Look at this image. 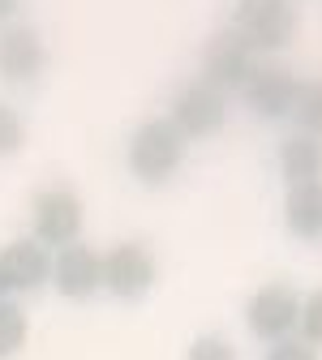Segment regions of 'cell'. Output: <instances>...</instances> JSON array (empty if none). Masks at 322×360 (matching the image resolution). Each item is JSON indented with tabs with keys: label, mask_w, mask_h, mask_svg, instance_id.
Masks as SVG:
<instances>
[{
	"label": "cell",
	"mask_w": 322,
	"mask_h": 360,
	"mask_svg": "<svg viewBox=\"0 0 322 360\" xmlns=\"http://www.w3.org/2000/svg\"><path fill=\"white\" fill-rule=\"evenodd\" d=\"M185 150L190 142L176 133V124L168 116H151L133 129V138H129V172L142 180V185H168V180L180 172V163H185Z\"/></svg>",
	"instance_id": "obj_1"
},
{
	"label": "cell",
	"mask_w": 322,
	"mask_h": 360,
	"mask_svg": "<svg viewBox=\"0 0 322 360\" xmlns=\"http://www.w3.org/2000/svg\"><path fill=\"white\" fill-rule=\"evenodd\" d=\"M228 30H233L254 56L284 52L297 39V5L292 0H241Z\"/></svg>",
	"instance_id": "obj_2"
},
{
	"label": "cell",
	"mask_w": 322,
	"mask_h": 360,
	"mask_svg": "<svg viewBox=\"0 0 322 360\" xmlns=\"http://www.w3.org/2000/svg\"><path fill=\"white\" fill-rule=\"evenodd\" d=\"M82 223H86V206H82L78 189H69V185H48V189L35 193V202H30V228H35V236H30V240H39L48 253H52V249L61 253V249L78 245Z\"/></svg>",
	"instance_id": "obj_3"
},
{
	"label": "cell",
	"mask_w": 322,
	"mask_h": 360,
	"mask_svg": "<svg viewBox=\"0 0 322 360\" xmlns=\"http://www.w3.org/2000/svg\"><path fill=\"white\" fill-rule=\"evenodd\" d=\"M159 283V257L147 240H120L104 253V292L116 300H142Z\"/></svg>",
	"instance_id": "obj_4"
},
{
	"label": "cell",
	"mask_w": 322,
	"mask_h": 360,
	"mask_svg": "<svg viewBox=\"0 0 322 360\" xmlns=\"http://www.w3.org/2000/svg\"><path fill=\"white\" fill-rule=\"evenodd\" d=\"M297 322H301V296L292 283H262L249 304H245V326L254 339L262 343H280V339H292L297 335Z\"/></svg>",
	"instance_id": "obj_5"
},
{
	"label": "cell",
	"mask_w": 322,
	"mask_h": 360,
	"mask_svg": "<svg viewBox=\"0 0 322 360\" xmlns=\"http://www.w3.org/2000/svg\"><path fill=\"white\" fill-rule=\"evenodd\" d=\"M168 120L176 124V133H180L185 142L215 138V133L223 129V120H228V95H223L219 86H211V82L194 77V82L176 95V103H172Z\"/></svg>",
	"instance_id": "obj_6"
},
{
	"label": "cell",
	"mask_w": 322,
	"mask_h": 360,
	"mask_svg": "<svg viewBox=\"0 0 322 360\" xmlns=\"http://www.w3.org/2000/svg\"><path fill=\"white\" fill-rule=\"evenodd\" d=\"M241 95H245V108L262 120H284L292 116L297 108V95H301V77L284 65H258L249 73V82L241 86Z\"/></svg>",
	"instance_id": "obj_7"
},
{
	"label": "cell",
	"mask_w": 322,
	"mask_h": 360,
	"mask_svg": "<svg viewBox=\"0 0 322 360\" xmlns=\"http://www.w3.org/2000/svg\"><path fill=\"white\" fill-rule=\"evenodd\" d=\"M43 69H48V48H43L39 30L26 22L0 26V77L9 86H30Z\"/></svg>",
	"instance_id": "obj_8"
},
{
	"label": "cell",
	"mask_w": 322,
	"mask_h": 360,
	"mask_svg": "<svg viewBox=\"0 0 322 360\" xmlns=\"http://www.w3.org/2000/svg\"><path fill=\"white\" fill-rule=\"evenodd\" d=\"M65 300H90L104 292V253L90 245H69L52 257V279H48Z\"/></svg>",
	"instance_id": "obj_9"
},
{
	"label": "cell",
	"mask_w": 322,
	"mask_h": 360,
	"mask_svg": "<svg viewBox=\"0 0 322 360\" xmlns=\"http://www.w3.org/2000/svg\"><path fill=\"white\" fill-rule=\"evenodd\" d=\"M254 69H258V56L245 48L233 30H219L206 43V52H202V82L219 86L223 95H228V90H241Z\"/></svg>",
	"instance_id": "obj_10"
},
{
	"label": "cell",
	"mask_w": 322,
	"mask_h": 360,
	"mask_svg": "<svg viewBox=\"0 0 322 360\" xmlns=\"http://www.w3.org/2000/svg\"><path fill=\"white\" fill-rule=\"evenodd\" d=\"M0 270H5L9 296H30L52 279V253L39 240H9L0 249Z\"/></svg>",
	"instance_id": "obj_11"
},
{
	"label": "cell",
	"mask_w": 322,
	"mask_h": 360,
	"mask_svg": "<svg viewBox=\"0 0 322 360\" xmlns=\"http://www.w3.org/2000/svg\"><path fill=\"white\" fill-rule=\"evenodd\" d=\"M284 223L301 240H322V180L309 185H288L284 198Z\"/></svg>",
	"instance_id": "obj_12"
},
{
	"label": "cell",
	"mask_w": 322,
	"mask_h": 360,
	"mask_svg": "<svg viewBox=\"0 0 322 360\" xmlns=\"http://www.w3.org/2000/svg\"><path fill=\"white\" fill-rule=\"evenodd\" d=\"M280 172L288 176V185H309V180H322V138L292 133V138L280 146Z\"/></svg>",
	"instance_id": "obj_13"
},
{
	"label": "cell",
	"mask_w": 322,
	"mask_h": 360,
	"mask_svg": "<svg viewBox=\"0 0 322 360\" xmlns=\"http://www.w3.org/2000/svg\"><path fill=\"white\" fill-rule=\"evenodd\" d=\"M30 339V318H26V309L18 296L9 300H0V360H13Z\"/></svg>",
	"instance_id": "obj_14"
},
{
	"label": "cell",
	"mask_w": 322,
	"mask_h": 360,
	"mask_svg": "<svg viewBox=\"0 0 322 360\" xmlns=\"http://www.w3.org/2000/svg\"><path fill=\"white\" fill-rule=\"evenodd\" d=\"M297 133H309V138H322V77L301 82V95H297Z\"/></svg>",
	"instance_id": "obj_15"
},
{
	"label": "cell",
	"mask_w": 322,
	"mask_h": 360,
	"mask_svg": "<svg viewBox=\"0 0 322 360\" xmlns=\"http://www.w3.org/2000/svg\"><path fill=\"white\" fill-rule=\"evenodd\" d=\"M26 146V120L13 103H0V159H13Z\"/></svg>",
	"instance_id": "obj_16"
},
{
	"label": "cell",
	"mask_w": 322,
	"mask_h": 360,
	"mask_svg": "<svg viewBox=\"0 0 322 360\" xmlns=\"http://www.w3.org/2000/svg\"><path fill=\"white\" fill-rule=\"evenodd\" d=\"M297 330H301V343H309L314 352L322 347V288L309 292V296H301V322H297Z\"/></svg>",
	"instance_id": "obj_17"
},
{
	"label": "cell",
	"mask_w": 322,
	"mask_h": 360,
	"mask_svg": "<svg viewBox=\"0 0 322 360\" xmlns=\"http://www.w3.org/2000/svg\"><path fill=\"white\" fill-rule=\"evenodd\" d=\"M185 360H237V347L228 335H198L185 352Z\"/></svg>",
	"instance_id": "obj_18"
},
{
	"label": "cell",
	"mask_w": 322,
	"mask_h": 360,
	"mask_svg": "<svg viewBox=\"0 0 322 360\" xmlns=\"http://www.w3.org/2000/svg\"><path fill=\"white\" fill-rule=\"evenodd\" d=\"M266 360H318V352L292 335V339H280V343H271V347H266Z\"/></svg>",
	"instance_id": "obj_19"
},
{
	"label": "cell",
	"mask_w": 322,
	"mask_h": 360,
	"mask_svg": "<svg viewBox=\"0 0 322 360\" xmlns=\"http://www.w3.org/2000/svg\"><path fill=\"white\" fill-rule=\"evenodd\" d=\"M22 13V0H0V26H13Z\"/></svg>",
	"instance_id": "obj_20"
},
{
	"label": "cell",
	"mask_w": 322,
	"mask_h": 360,
	"mask_svg": "<svg viewBox=\"0 0 322 360\" xmlns=\"http://www.w3.org/2000/svg\"><path fill=\"white\" fill-rule=\"evenodd\" d=\"M0 300H9V283H5V270H0Z\"/></svg>",
	"instance_id": "obj_21"
}]
</instances>
